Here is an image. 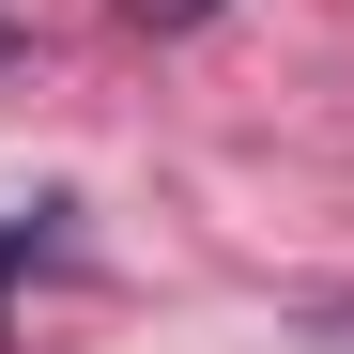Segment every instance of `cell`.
I'll use <instances>...</instances> for the list:
<instances>
[{"label": "cell", "instance_id": "1", "mask_svg": "<svg viewBox=\"0 0 354 354\" xmlns=\"http://www.w3.org/2000/svg\"><path fill=\"white\" fill-rule=\"evenodd\" d=\"M139 16H154V31H201V16H216V0H139Z\"/></svg>", "mask_w": 354, "mask_h": 354}, {"label": "cell", "instance_id": "2", "mask_svg": "<svg viewBox=\"0 0 354 354\" xmlns=\"http://www.w3.org/2000/svg\"><path fill=\"white\" fill-rule=\"evenodd\" d=\"M31 247H46V216H16V231H0V277H16V262H31Z\"/></svg>", "mask_w": 354, "mask_h": 354}]
</instances>
